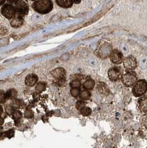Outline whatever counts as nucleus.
Segmentation results:
<instances>
[{"label": "nucleus", "mask_w": 147, "mask_h": 148, "mask_svg": "<svg viewBox=\"0 0 147 148\" xmlns=\"http://www.w3.org/2000/svg\"><path fill=\"white\" fill-rule=\"evenodd\" d=\"M95 86V82L92 79H88L83 84V87L87 90H92Z\"/></svg>", "instance_id": "obj_17"}, {"label": "nucleus", "mask_w": 147, "mask_h": 148, "mask_svg": "<svg viewBox=\"0 0 147 148\" xmlns=\"http://www.w3.org/2000/svg\"><path fill=\"white\" fill-rule=\"evenodd\" d=\"M3 122H4V120H3V119L0 116V126H1V125H3Z\"/></svg>", "instance_id": "obj_34"}, {"label": "nucleus", "mask_w": 147, "mask_h": 148, "mask_svg": "<svg viewBox=\"0 0 147 148\" xmlns=\"http://www.w3.org/2000/svg\"><path fill=\"white\" fill-rule=\"evenodd\" d=\"M138 108L142 113H147V96L140 98L138 101Z\"/></svg>", "instance_id": "obj_14"}, {"label": "nucleus", "mask_w": 147, "mask_h": 148, "mask_svg": "<svg viewBox=\"0 0 147 148\" xmlns=\"http://www.w3.org/2000/svg\"><path fill=\"white\" fill-rule=\"evenodd\" d=\"M33 112L30 109L27 110L24 113V116L27 118H32L33 117Z\"/></svg>", "instance_id": "obj_29"}, {"label": "nucleus", "mask_w": 147, "mask_h": 148, "mask_svg": "<svg viewBox=\"0 0 147 148\" xmlns=\"http://www.w3.org/2000/svg\"><path fill=\"white\" fill-rule=\"evenodd\" d=\"M97 89L100 94L104 95H108L110 92V90L108 86L103 82H100L98 83L97 86Z\"/></svg>", "instance_id": "obj_12"}, {"label": "nucleus", "mask_w": 147, "mask_h": 148, "mask_svg": "<svg viewBox=\"0 0 147 148\" xmlns=\"http://www.w3.org/2000/svg\"><path fill=\"white\" fill-rule=\"evenodd\" d=\"M38 78L37 75L30 74L28 75L25 79V84L28 87H33L37 83Z\"/></svg>", "instance_id": "obj_13"}, {"label": "nucleus", "mask_w": 147, "mask_h": 148, "mask_svg": "<svg viewBox=\"0 0 147 148\" xmlns=\"http://www.w3.org/2000/svg\"><path fill=\"white\" fill-rule=\"evenodd\" d=\"M70 93L74 97H77L80 93V89L78 88H72L70 90Z\"/></svg>", "instance_id": "obj_23"}, {"label": "nucleus", "mask_w": 147, "mask_h": 148, "mask_svg": "<svg viewBox=\"0 0 147 148\" xmlns=\"http://www.w3.org/2000/svg\"><path fill=\"white\" fill-rule=\"evenodd\" d=\"M53 2L52 0H36L32 5L34 10L42 14L50 13L53 9Z\"/></svg>", "instance_id": "obj_1"}, {"label": "nucleus", "mask_w": 147, "mask_h": 148, "mask_svg": "<svg viewBox=\"0 0 147 148\" xmlns=\"http://www.w3.org/2000/svg\"><path fill=\"white\" fill-rule=\"evenodd\" d=\"M24 23V19L23 16L16 14L15 16L11 21L10 25L14 28H19L21 27Z\"/></svg>", "instance_id": "obj_11"}, {"label": "nucleus", "mask_w": 147, "mask_h": 148, "mask_svg": "<svg viewBox=\"0 0 147 148\" xmlns=\"http://www.w3.org/2000/svg\"><path fill=\"white\" fill-rule=\"evenodd\" d=\"M22 117V113L19 110H14V113L12 114V118L15 121H18Z\"/></svg>", "instance_id": "obj_21"}, {"label": "nucleus", "mask_w": 147, "mask_h": 148, "mask_svg": "<svg viewBox=\"0 0 147 148\" xmlns=\"http://www.w3.org/2000/svg\"><path fill=\"white\" fill-rule=\"evenodd\" d=\"M51 74L59 86H63L65 84L66 71L63 68H55L51 72Z\"/></svg>", "instance_id": "obj_3"}, {"label": "nucleus", "mask_w": 147, "mask_h": 148, "mask_svg": "<svg viewBox=\"0 0 147 148\" xmlns=\"http://www.w3.org/2000/svg\"><path fill=\"white\" fill-rule=\"evenodd\" d=\"M112 47L111 44L105 42L103 43L98 50L96 51V54L102 59H105L111 54Z\"/></svg>", "instance_id": "obj_6"}, {"label": "nucleus", "mask_w": 147, "mask_h": 148, "mask_svg": "<svg viewBox=\"0 0 147 148\" xmlns=\"http://www.w3.org/2000/svg\"><path fill=\"white\" fill-rule=\"evenodd\" d=\"M82 75H81V74H74L72 76H71L70 77V79L74 81V80H79L81 81L82 79Z\"/></svg>", "instance_id": "obj_31"}, {"label": "nucleus", "mask_w": 147, "mask_h": 148, "mask_svg": "<svg viewBox=\"0 0 147 148\" xmlns=\"http://www.w3.org/2000/svg\"><path fill=\"white\" fill-rule=\"evenodd\" d=\"M5 111L7 114L12 115L14 112V108L11 106H7L5 107Z\"/></svg>", "instance_id": "obj_28"}, {"label": "nucleus", "mask_w": 147, "mask_h": 148, "mask_svg": "<svg viewBox=\"0 0 147 148\" xmlns=\"http://www.w3.org/2000/svg\"><path fill=\"white\" fill-rule=\"evenodd\" d=\"M1 14L8 20H12L16 14L15 7L11 3H5L1 8Z\"/></svg>", "instance_id": "obj_5"}, {"label": "nucleus", "mask_w": 147, "mask_h": 148, "mask_svg": "<svg viewBox=\"0 0 147 148\" xmlns=\"http://www.w3.org/2000/svg\"><path fill=\"white\" fill-rule=\"evenodd\" d=\"M124 67L127 71H132L137 66L136 59L133 56H128L123 62Z\"/></svg>", "instance_id": "obj_9"}, {"label": "nucleus", "mask_w": 147, "mask_h": 148, "mask_svg": "<svg viewBox=\"0 0 147 148\" xmlns=\"http://www.w3.org/2000/svg\"><path fill=\"white\" fill-rule=\"evenodd\" d=\"M11 106H12L14 109H18L20 108V101L19 100L14 99L12 100V101L11 103Z\"/></svg>", "instance_id": "obj_25"}, {"label": "nucleus", "mask_w": 147, "mask_h": 148, "mask_svg": "<svg viewBox=\"0 0 147 148\" xmlns=\"http://www.w3.org/2000/svg\"><path fill=\"white\" fill-rule=\"evenodd\" d=\"M70 86L71 88H79L81 86V81L79 80H74L70 83Z\"/></svg>", "instance_id": "obj_24"}, {"label": "nucleus", "mask_w": 147, "mask_h": 148, "mask_svg": "<svg viewBox=\"0 0 147 148\" xmlns=\"http://www.w3.org/2000/svg\"><path fill=\"white\" fill-rule=\"evenodd\" d=\"M146 93H147V92H146Z\"/></svg>", "instance_id": "obj_38"}, {"label": "nucleus", "mask_w": 147, "mask_h": 148, "mask_svg": "<svg viewBox=\"0 0 147 148\" xmlns=\"http://www.w3.org/2000/svg\"><path fill=\"white\" fill-rule=\"evenodd\" d=\"M46 89V84L43 82L38 83L35 87V90L38 93H41L45 91Z\"/></svg>", "instance_id": "obj_19"}, {"label": "nucleus", "mask_w": 147, "mask_h": 148, "mask_svg": "<svg viewBox=\"0 0 147 148\" xmlns=\"http://www.w3.org/2000/svg\"><path fill=\"white\" fill-rule=\"evenodd\" d=\"M108 75L110 79L112 81H117L120 79L123 75V70L120 67H114L109 69Z\"/></svg>", "instance_id": "obj_8"}, {"label": "nucleus", "mask_w": 147, "mask_h": 148, "mask_svg": "<svg viewBox=\"0 0 147 148\" xmlns=\"http://www.w3.org/2000/svg\"><path fill=\"white\" fill-rule=\"evenodd\" d=\"M6 95L7 100V99L14 100V99H16V98L17 96V92L16 89H11L6 93Z\"/></svg>", "instance_id": "obj_16"}, {"label": "nucleus", "mask_w": 147, "mask_h": 148, "mask_svg": "<svg viewBox=\"0 0 147 148\" xmlns=\"http://www.w3.org/2000/svg\"><path fill=\"white\" fill-rule=\"evenodd\" d=\"M140 123L142 125L147 129V114L143 115L140 117Z\"/></svg>", "instance_id": "obj_22"}, {"label": "nucleus", "mask_w": 147, "mask_h": 148, "mask_svg": "<svg viewBox=\"0 0 147 148\" xmlns=\"http://www.w3.org/2000/svg\"><path fill=\"white\" fill-rule=\"evenodd\" d=\"M80 98L83 101L88 100L91 97V93L87 89L82 90L80 93Z\"/></svg>", "instance_id": "obj_18"}, {"label": "nucleus", "mask_w": 147, "mask_h": 148, "mask_svg": "<svg viewBox=\"0 0 147 148\" xmlns=\"http://www.w3.org/2000/svg\"><path fill=\"white\" fill-rule=\"evenodd\" d=\"M7 100L6 93L3 90H0V104L5 103Z\"/></svg>", "instance_id": "obj_27"}, {"label": "nucleus", "mask_w": 147, "mask_h": 148, "mask_svg": "<svg viewBox=\"0 0 147 148\" xmlns=\"http://www.w3.org/2000/svg\"><path fill=\"white\" fill-rule=\"evenodd\" d=\"M30 1H36V0H30Z\"/></svg>", "instance_id": "obj_37"}, {"label": "nucleus", "mask_w": 147, "mask_h": 148, "mask_svg": "<svg viewBox=\"0 0 147 148\" xmlns=\"http://www.w3.org/2000/svg\"><path fill=\"white\" fill-rule=\"evenodd\" d=\"M14 130L11 129V130H10L6 132H5L3 134H4L5 136H6V137L8 138H11L14 136Z\"/></svg>", "instance_id": "obj_30"}, {"label": "nucleus", "mask_w": 147, "mask_h": 148, "mask_svg": "<svg viewBox=\"0 0 147 148\" xmlns=\"http://www.w3.org/2000/svg\"><path fill=\"white\" fill-rule=\"evenodd\" d=\"M73 3L75 4H79L81 1V0H72Z\"/></svg>", "instance_id": "obj_33"}, {"label": "nucleus", "mask_w": 147, "mask_h": 148, "mask_svg": "<svg viewBox=\"0 0 147 148\" xmlns=\"http://www.w3.org/2000/svg\"><path fill=\"white\" fill-rule=\"evenodd\" d=\"M55 2L59 6L64 8L72 7L74 3L72 0H55Z\"/></svg>", "instance_id": "obj_15"}, {"label": "nucleus", "mask_w": 147, "mask_h": 148, "mask_svg": "<svg viewBox=\"0 0 147 148\" xmlns=\"http://www.w3.org/2000/svg\"><path fill=\"white\" fill-rule=\"evenodd\" d=\"M2 112V107L0 106V114H1Z\"/></svg>", "instance_id": "obj_36"}, {"label": "nucleus", "mask_w": 147, "mask_h": 148, "mask_svg": "<svg viewBox=\"0 0 147 148\" xmlns=\"http://www.w3.org/2000/svg\"><path fill=\"white\" fill-rule=\"evenodd\" d=\"M147 90V82L144 79L137 81L134 84L132 92L136 97L142 96L146 93Z\"/></svg>", "instance_id": "obj_2"}, {"label": "nucleus", "mask_w": 147, "mask_h": 148, "mask_svg": "<svg viewBox=\"0 0 147 148\" xmlns=\"http://www.w3.org/2000/svg\"><path fill=\"white\" fill-rule=\"evenodd\" d=\"M6 2V0H0V6L3 5Z\"/></svg>", "instance_id": "obj_35"}, {"label": "nucleus", "mask_w": 147, "mask_h": 148, "mask_svg": "<svg viewBox=\"0 0 147 148\" xmlns=\"http://www.w3.org/2000/svg\"><path fill=\"white\" fill-rule=\"evenodd\" d=\"M80 110L81 114L84 116H89L91 114V112H92V110H91V108L85 107V106L82 108Z\"/></svg>", "instance_id": "obj_20"}, {"label": "nucleus", "mask_w": 147, "mask_h": 148, "mask_svg": "<svg viewBox=\"0 0 147 148\" xmlns=\"http://www.w3.org/2000/svg\"><path fill=\"white\" fill-rule=\"evenodd\" d=\"M121 78L124 85L127 87L133 86L137 81V75L133 71H127L122 75Z\"/></svg>", "instance_id": "obj_4"}, {"label": "nucleus", "mask_w": 147, "mask_h": 148, "mask_svg": "<svg viewBox=\"0 0 147 148\" xmlns=\"http://www.w3.org/2000/svg\"><path fill=\"white\" fill-rule=\"evenodd\" d=\"M7 1L8 2V3L13 5V4H15L16 2H17L20 0H7Z\"/></svg>", "instance_id": "obj_32"}, {"label": "nucleus", "mask_w": 147, "mask_h": 148, "mask_svg": "<svg viewBox=\"0 0 147 148\" xmlns=\"http://www.w3.org/2000/svg\"><path fill=\"white\" fill-rule=\"evenodd\" d=\"M110 58L111 62L116 64H120L123 61V55L120 51L117 49H114L112 51L110 55Z\"/></svg>", "instance_id": "obj_10"}, {"label": "nucleus", "mask_w": 147, "mask_h": 148, "mask_svg": "<svg viewBox=\"0 0 147 148\" xmlns=\"http://www.w3.org/2000/svg\"><path fill=\"white\" fill-rule=\"evenodd\" d=\"M16 14L22 16H26L29 12V6L23 0H20L14 4Z\"/></svg>", "instance_id": "obj_7"}, {"label": "nucleus", "mask_w": 147, "mask_h": 148, "mask_svg": "<svg viewBox=\"0 0 147 148\" xmlns=\"http://www.w3.org/2000/svg\"><path fill=\"white\" fill-rule=\"evenodd\" d=\"M85 104H86L85 102L83 100L78 101L76 103V108H77L78 110H80L85 106Z\"/></svg>", "instance_id": "obj_26"}]
</instances>
